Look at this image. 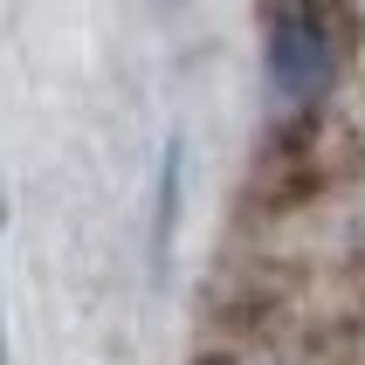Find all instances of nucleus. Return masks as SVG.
Wrapping results in <instances>:
<instances>
[{
  "label": "nucleus",
  "instance_id": "obj_2",
  "mask_svg": "<svg viewBox=\"0 0 365 365\" xmlns=\"http://www.w3.org/2000/svg\"><path fill=\"white\" fill-rule=\"evenodd\" d=\"M165 173H159V242H173V214H180V138L165 145Z\"/></svg>",
  "mask_w": 365,
  "mask_h": 365
},
{
  "label": "nucleus",
  "instance_id": "obj_1",
  "mask_svg": "<svg viewBox=\"0 0 365 365\" xmlns=\"http://www.w3.org/2000/svg\"><path fill=\"white\" fill-rule=\"evenodd\" d=\"M262 76L269 97L310 103L338 76V35L317 0H262Z\"/></svg>",
  "mask_w": 365,
  "mask_h": 365
}]
</instances>
